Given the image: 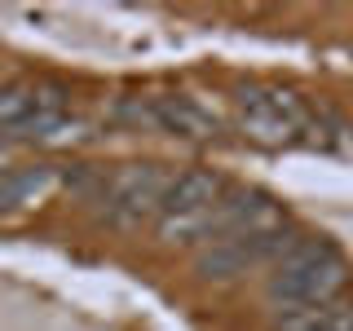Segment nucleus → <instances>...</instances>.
Wrapping results in <instances>:
<instances>
[{
	"instance_id": "obj_7",
	"label": "nucleus",
	"mask_w": 353,
	"mask_h": 331,
	"mask_svg": "<svg viewBox=\"0 0 353 331\" xmlns=\"http://www.w3.org/2000/svg\"><path fill=\"white\" fill-rule=\"evenodd\" d=\"M225 177L221 172H208V168H194V172H176L172 190H168V203L163 212H194V208H216L225 199Z\"/></svg>"
},
{
	"instance_id": "obj_2",
	"label": "nucleus",
	"mask_w": 353,
	"mask_h": 331,
	"mask_svg": "<svg viewBox=\"0 0 353 331\" xmlns=\"http://www.w3.org/2000/svg\"><path fill=\"white\" fill-rule=\"evenodd\" d=\"M176 172L163 168V163H124L106 177L102 185V217L119 230H137L141 221H159L163 217V203H168V190H172Z\"/></svg>"
},
{
	"instance_id": "obj_1",
	"label": "nucleus",
	"mask_w": 353,
	"mask_h": 331,
	"mask_svg": "<svg viewBox=\"0 0 353 331\" xmlns=\"http://www.w3.org/2000/svg\"><path fill=\"white\" fill-rule=\"evenodd\" d=\"M349 283V265L331 248L327 239H301L287 257L274 265L265 301L274 309H292V305H331L340 301Z\"/></svg>"
},
{
	"instance_id": "obj_10",
	"label": "nucleus",
	"mask_w": 353,
	"mask_h": 331,
	"mask_svg": "<svg viewBox=\"0 0 353 331\" xmlns=\"http://www.w3.org/2000/svg\"><path fill=\"white\" fill-rule=\"evenodd\" d=\"M154 239L163 248H194V243H212V208H194V212H163L154 221Z\"/></svg>"
},
{
	"instance_id": "obj_6",
	"label": "nucleus",
	"mask_w": 353,
	"mask_h": 331,
	"mask_svg": "<svg viewBox=\"0 0 353 331\" xmlns=\"http://www.w3.org/2000/svg\"><path fill=\"white\" fill-rule=\"evenodd\" d=\"M154 106V124L159 132H172V137H185V141H208L216 137V115L203 110L194 97H176V93H163V97H150Z\"/></svg>"
},
{
	"instance_id": "obj_11",
	"label": "nucleus",
	"mask_w": 353,
	"mask_h": 331,
	"mask_svg": "<svg viewBox=\"0 0 353 331\" xmlns=\"http://www.w3.org/2000/svg\"><path fill=\"white\" fill-rule=\"evenodd\" d=\"M80 119H71L66 110H31L27 119H22L18 128H9L5 137H14V141H40V146H58V141H75L80 137Z\"/></svg>"
},
{
	"instance_id": "obj_12",
	"label": "nucleus",
	"mask_w": 353,
	"mask_h": 331,
	"mask_svg": "<svg viewBox=\"0 0 353 331\" xmlns=\"http://www.w3.org/2000/svg\"><path fill=\"white\" fill-rule=\"evenodd\" d=\"M31 110H40V84H5L0 88V132L18 128Z\"/></svg>"
},
{
	"instance_id": "obj_4",
	"label": "nucleus",
	"mask_w": 353,
	"mask_h": 331,
	"mask_svg": "<svg viewBox=\"0 0 353 331\" xmlns=\"http://www.w3.org/2000/svg\"><path fill=\"white\" fill-rule=\"evenodd\" d=\"M296 243H301V234H292V230H274V234H256V239H212L194 257V270L208 283H234L243 274L261 270V265H279Z\"/></svg>"
},
{
	"instance_id": "obj_5",
	"label": "nucleus",
	"mask_w": 353,
	"mask_h": 331,
	"mask_svg": "<svg viewBox=\"0 0 353 331\" xmlns=\"http://www.w3.org/2000/svg\"><path fill=\"white\" fill-rule=\"evenodd\" d=\"M274 230H287V217L270 194L239 190L212 208V239H256L274 234Z\"/></svg>"
},
{
	"instance_id": "obj_8",
	"label": "nucleus",
	"mask_w": 353,
	"mask_h": 331,
	"mask_svg": "<svg viewBox=\"0 0 353 331\" xmlns=\"http://www.w3.org/2000/svg\"><path fill=\"white\" fill-rule=\"evenodd\" d=\"M58 185V172L49 163H31V168H5L0 172V212H14V208L40 203L44 194Z\"/></svg>"
},
{
	"instance_id": "obj_3",
	"label": "nucleus",
	"mask_w": 353,
	"mask_h": 331,
	"mask_svg": "<svg viewBox=\"0 0 353 331\" xmlns=\"http://www.w3.org/2000/svg\"><path fill=\"white\" fill-rule=\"evenodd\" d=\"M314 115L292 88H243L239 93V128L256 146H292L309 132Z\"/></svg>"
},
{
	"instance_id": "obj_9",
	"label": "nucleus",
	"mask_w": 353,
	"mask_h": 331,
	"mask_svg": "<svg viewBox=\"0 0 353 331\" xmlns=\"http://www.w3.org/2000/svg\"><path fill=\"white\" fill-rule=\"evenodd\" d=\"M279 331H353V305L331 301V305H292L274 309Z\"/></svg>"
}]
</instances>
